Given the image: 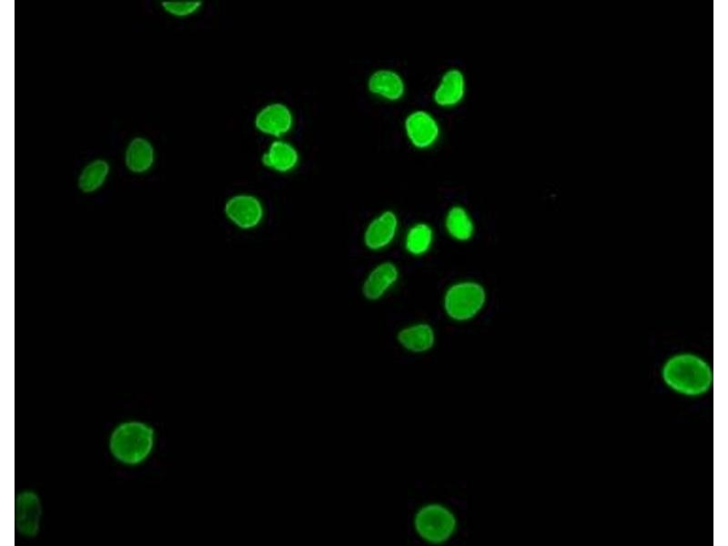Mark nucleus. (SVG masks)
Segmentation results:
<instances>
[{"label":"nucleus","instance_id":"obj_13","mask_svg":"<svg viewBox=\"0 0 728 546\" xmlns=\"http://www.w3.org/2000/svg\"><path fill=\"white\" fill-rule=\"evenodd\" d=\"M42 514L43 507L38 494L26 491L18 495L16 522L22 535L35 537L39 533Z\"/></svg>","mask_w":728,"mask_h":546},{"label":"nucleus","instance_id":"obj_15","mask_svg":"<svg viewBox=\"0 0 728 546\" xmlns=\"http://www.w3.org/2000/svg\"><path fill=\"white\" fill-rule=\"evenodd\" d=\"M155 161L152 144L144 138L133 139L126 151L125 162L130 171L136 174L147 172Z\"/></svg>","mask_w":728,"mask_h":546},{"label":"nucleus","instance_id":"obj_14","mask_svg":"<svg viewBox=\"0 0 728 546\" xmlns=\"http://www.w3.org/2000/svg\"><path fill=\"white\" fill-rule=\"evenodd\" d=\"M398 339L408 351L422 354L435 346L436 333L430 325L418 324L401 330Z\"/></svg>","mask_w":728,"mask_h":546},{"label":"nucleus","instance_id":"obj_2","mask_svg":"<svg viewBox=\"0 0 728 546\" xmlns=\"http://www.w3.org/2000/svg\"><path fill=\"white\" fill-rule=\"evenodd\" d=\"M154 444V430L149 425L131 422L117 427L110 441L113 456L120 462L135 465L146 460Z\"/></svg>","mask_w":728,"mask_h":546},{"label":"nucleus","instance_id":"obj_19","mask_svg":"<svg viewBox=\"0 0 728 546\" xmlns=\"http://www.w3.org/2000/svg\"><path fill=\"white\" fill-rule=\"evenodd\" d=\"M203 4L200 0H186V2H163L162 7L163 10L177 18H185L192 16L202 8Z\"/></svg>","mask_w":728,"mask_h":546},{"label":"nucleus","instance_id":"obj_9","mask_svg":"<svg viewBox=\"0 0 728 546\" xmlns=\"http://www.w3.org/2000/svg\"><path fill=\"white\" fill-rule=\"evenodd\" d=\"M255 129L263 135L282 139L294 126L290 108L282 102H271L259 110L254 117Z\"/></svg>","mask_w":728,"mask_h":546},{"label":"nucleus","instance_id":"obj_7","mask_svg":"<svg viewBox=\"0 0 728 546\" xmlns=\"http://www.w3.org/2000/svg\"><path fill=\"white\" fill-rule=\"evenodd\" d=\"M227 219L236 228L251 230L258 228L265 217V208L260 198L250 193L230 197L224 204Z\"/></svg>","mask_w":728,"mask_h":546},{"label":"nucleus","instance_id":"obj_16","mask_svg":"<svg viewBox=\"0 0 728 546\" xmlns=\"http://www.w3.org/2000/svg\"><path fill=\"white\" fill-rule=\"evenodd\" d=\"M446 228L451 237L460 241L471 239L475 231L474 221L469 212L464 206L458 204L448 210Z\"/></svg>","mask_w":728,"mask_h":546},{"label":"nucleus","instance_id":"obj_6","mask_svg":"<svg viewBox=\"0 0 728 546\" xmlns=\"http://www.w3.org/2000/svg\"><path fill=\"white\" fill-rule=\"evenodd\" d=\"M468 93L466 72L458 66L447 68L438 77L431 93L433 103L442 110L459 107Z\"/></svg>","mask_w":728,"mask_h":546},{"label":"nucleus","instance_id":"obj_3","mask_svg":"<svg viewBox=\"0 0 728 546\" xmlns=\"http://www.w3.org/2000/svg\"><path fill=\"white\" fill-rule=\"evenodd\" d=\"M404 135L409 145L417 151H428L436 148L443 136V125L431 110L416 108L403 120Z\"/></svg>","mask_w":728,"mask_h":546},{"label":"nucleus","instance_id":"obj_18","mask_svg":"<svg viewBox=\"0 0 728 546\" xmlns=\"http://www.w3.org/2000/svg\"><path fill=\"white\" fill-rule=\"evenodd\" d=\"M434 241V230L427 223H418L413 226L406 239V248L409 253L421 256L427 253Z\"/></svg>","mask_w":728,"mask_h":546},{"label":"nucleus","instance_id":"obj_17","mask_svg":"<svg viewBox=\"0 0 728 546\" xmlns=\"http://www.w3.org/2000/svg\"><path fill=\"white\" fill-rule=\"evenodd\" d=\"M110 173V164L103 159L90 162L82 171L78 186L85 193L98 190L106 181Z\"/></svg>","mask_w":728,"mask_h":546},{"label":"nucleus","instance_id":"obj_4","mask_svg":"<svg viewBox=\"0 0 728 546\" xmlns=\"http://www.w3.org/2000/svg\"><path fill=\"white\" fill-rule=\"evenodd\" d=\"M415 526L418 534L432 544L449 541L457 528V519L448 507L432 503L423 506L417 513Z\"/></svg>","mask_w":728,"mask_h":546},{"label":"nucleus","instance_id":"obj_12","mask_svg":"<svg viewBox=\"0 0 728 546\" xmlns=\"http://www.w3.org/2000/svg\"><path fill=\"white\" fill-rule=\"evenodd\" d=\"M300 153L290 141L276 139L261 155V163L268 170L286 174L294 171L300 162Z\"/></svg>","mask_w":728,"mask_h":546},{"label":"nucleus","instance_id":"obj_8","mask_svg":"<svg viewBox=\"0 0 728 546\" xmlns=\"http://www.w3.org/2000/svg\"><path fill=\"white\" fill-rule=\"evenodd\" d=\"M367 89L375 98L389 103L402 102L408 95V84L398 70L382 67L374 70L368 77Z\"/></svg>","mask_w":728,"mask_h":546},{"label":"nucleus","instance_id":"obj_1","mask_svg":"<svg viewBox=\"0 0 728 546\" xmlns=\"http://www.w3.org/2000/svg\"><path fill=\"white\" fill-rule=\"evenodd\" d=\"M663 376L672 389L693 396L707 392L712 383V373L708 365L691 355L671 358L664 367Z\"/></svg>","mask_w":728,"mask_h":546},{"label":"nucleus","instance_id":"obj_5","mask_svg":"<svg viewBox=\"0 0 728 546\" xmlns=\"http://www.w3.org/2000/svg\"><path fill=\"white\" fill-rule=\"evenodd\" d=\"M487 303V291L476 282H462L452 286L445 296L448 316L457 322L476 317Z\"/></svg>","mask_w":728,"mask_h":546},{"label":"nucleus","instance_id":"obj_11","mask_svg":"<svg viewBox=\"0 0 728 546\" xmlns=\"http://www.w3.org/2000/svg\"><path fill=\"white\" fill-rule=\"evenodd\" d=\"M399 269L391 261H386L375 267L364 280L361 292L364 298L376 302L385 297L399 279Z\"/></svg>","mask_w":728,"mask_h":546},{"label":"nucleus","instance_id":"obj_10","mask_svg":"<svg viewBox=\"0 0 728 546\" xmlns=\"http://www.w3.org/2000/svg\"><path fill=\"white\" fill-rule=\"evenodd\" d=\"M398 226V216L394 210L382 212L371 220L364 231V245L375 251L389 247L397 236Z\"/></svg>","mask_w":728,"mask_h":546}]
</instances>
